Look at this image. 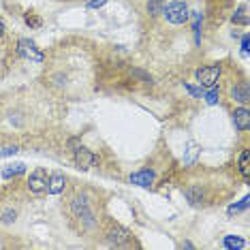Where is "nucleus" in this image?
I'll use <instances>...</instances> for the list:
<instances>
[{
  "mask_svg": "<svg viewBox=\"0 0 250 250\" xmlns=\"http://www.w3.org/2000/svg\"><path fill=\"white\" fill-rule=\"evenodd\" d=\"M64 186H66V178L62 173H52L47 178V190L49 195H60V192H64Z\"/></svg>",
  "mask_w": 250,
  "mask_h": 250,
  "instance_id": "obj_10",
  "label": "nucleus"
},
{
  "mask_svg": "<svg viewBox=\"0 0 250 250\" xmlns=\"http://www.w3.org/2000/svg\"><path fill=\"white\" fill-rule=\"evenodd\" d=\"M233 122H235L237 130H242V133H246L250 128V111L246 109V105L237 107V109L233 111Z\"/></svg>",
  "mask_w": 250,
  "mask_h": 250,
  "instance_id": "obj_9",
  "label": "nucleus"
},
{
  "mask_svg": "<svg viewBox=\"0 0 250 250\" xmlns=\"http://www.w3.org/2000/svg\"><path fill=\"white\" fill-rule=\"evenodd\" d=\"M15 152H20V147L18 146H9V147H4V150L0 152V156H11V154H15Z\"/></svg>",
  "mask_w": 250,
  "mask_h": 250,
  "instance_id": "obj_20",
  "label": "nucleus"
},
{
  "mask_svg": "<svg viewBox=\"0 0 250 250\" xmlns=\"http://www.w3.org/2000/svg\"><path fill=\"white\" fill-rule=\"evenodd\" d=\"M107 240H109L111 246H124L130 240V231L120 225H111V229L107 231Z\"/></svg>",
  "mask_w": 250,
  "mask_h": 250,
  "instance_id": "obj_6",
  "label": "nucleus"
},
{
  "mask_svg": "<svg viewBox=\"0 0 250 250\" xmlns=\"http://www.w3.org/2000/svg\"><path fill=\"white\" fill-rule=\"evenodd\" d=\"M94 163H96V156L88 150V147L79 146L75 150V165L79 169H90V167H94Z\"/></svg>",
  "mask_w": 250,
  "mask_h": 250,
  "instance_id": "obj_8",
  "label": "nucleus"
},
{
  "mask_svg": "<svg viewBox=\"0 0 250 250\" xmlns=\"http://www.w3.org/2000/svg\"><path fill=\"white\" fill-rule=\"evenodd\" d=\"M184 88L186 90H188V92L192 94V96H195V99H201V96H203V90H201V86H192V83H184Z\"/></svg>",
  "mask_w": 250,
  "mask_h": 250,
  "instance_id": "obj_19",
  "label": "nucleus"
},
{
  "mask_svg": "<svg viewBox=\"0 0 250 250\" xmlns=\"http://www.w3.org/2000/svg\"><path fill=\"white\" fill-rule=\"evenodd\" d=\"M203 96H206V103H208V105H216V103H218V99H220V90H218V86L208 88V92L203 94Z\"/></svg>",
  "mask_w": 250,
  "mask_h": 250,
  "instance_id": "obj_17",
  "label": "nucleus"
},
{
  "mask_svg": "<svg viewBox=\"0 0 250 250\" xmlns=\"http://www.w3.org/2000/svg\"><path fill=\"white\" fill-rule=\"evenodd\" d=\"M26 171V167L21 163H15V165H9V167L2 169V178L4 180H11V178H18V175H21Z\"/></svg>",
  "mask_w": 250,
  "mask_h": 250,
  "instance_id": "obj_13",
  "label": "nucleus"
},
{
  "mask_svg": "<svg viewBox=\"0 0 250 250\" xmlns=\"http://www.w3.org/2000/svg\"><path fill=\"white\" fill-rule=\"evenodd\" d=\"M69 216L71 223L77 227L82 233H92L99 229V214L92 206V199L86 192H75L69 199Z\"/></svg>",
  "mask_w": 250,
  "mask_h": 250,
  "instance_id": "obj_1",
  "label": "nucleus"
},
{
  "mask_svg": "<svg viewBox=\"0 0 250 250\" xmlns=\"http://www.w3.org/2000/svg\"><path fill=\"white\" fill-rule=\"evenodd\" d=\"M18 52H20V56H24L26 60H32V62H37V64H41V62L45 60L43 52H39L37 45L32 43V41H28V39H20Z\"/></svg>",
  "mask_w": 250,
  "mask_h": 250,
  "instance_id": "obj_5",
  "label": "nucleus"
},
{
  "mask_svg": "<svg viewBox=\"0 0 250 250\" xmlns=\"http://www.w3.org/2000/svg\"><path fill=\"white\" fill-rule=\"evenodd\" d=\"M4 35V26H2V21H0V37Z\"/></svg>",
  "mask_w": 250,
  "mask_h": 250,
  "instance_id": "obj_23",
  "label": "nucleus"
},
{
  "mask_svg": "<svg viewBox=\"0 0 250 250\" xmlns=\"http://www.w3.org/2000/svg\"><path fill=\"white\" fill-rule=\"evenodd\" d=\"M220 75H223V69H220V64H208V66H201V69H197V73H195L199 86L206 88V90H208V88L218 86Z\"/></svg>",
  "mask_w": 250,
  "mask_h": 250,
  "instance_id": "obj_3",
  "label": "nucleus"
},
{
  "mask_svg": "<svg viewBox=\"0 0 250 250\" xmlns=\"http://www.w3.org/2000/svg\"><path fill=\"white\" fill-rule=\"evenodd\" d=\"M105 2H107V0H88V7L90 9H99V7H103Z\"/></svg>",
  "mask_w": 250,
  "mask_h": 250,
  "instance_id": "obj_22",
  "label": "nucleus"
},
{
  "mask_svg": "<svg viewBox=\"0 0 250 250\" xmlns=\"http://www.w3.org/2000/svg\"><path fill=\"white\" fill-rule=\"evenodd\" d=\"M248 47H250V37L244 35V39H242V54L244 56H248Z\"/></svg>",
  "mask_w": 250,
  "mask_h": 250,
  "instance_id": "obj_21",
  "label": "nucleus"
},
{
  "mask_svg": "<svg viewBox=\"0 0 250 250\" xmlns=\"http://www.w3.org/2000/svg\"><path fill=\"white\" fill-rule=\"evenodd\" d=\"M237 169H240V173L244 175V180H250V163H248V150H244L240 154V165H237Z\"/></svg>",
  "mask_w": 250,
  "mask_h": 250,
  "instance_id": "obj_14",
  "label": "nucleus"
},
{
  "mask_svg": "<svg viewBox=\"0 0 250 250\" xmlns=\"http://www.w3.org/2000/svg\"><path fill=\"white\" fill-rule=\"evenodd\" d=\"M60 2H75V0H60Z\"/></svg>",
  "mask_w": 250,
  "mask_h": 250,
  "instance_id": "obj_25",
  "label": "nucleus"
},
{
  "mask_svg": "<svg viewBox=\"0 0 250 250\" xmlns=\"http://www.w3.org/2000/svg\"><path fill=\"white\" fill-rule=\"evenodd\" d=\"M161 18L167 26H184L190 21V0H165Z\"/></svg>",
  "mask_w": 250,
  "mask_h": 250,
  "instance_id": "obj_2",
  "label": "nucleus"
},
{
  "mask_svg": "<svg viewBox=\"0 0 250 250\" xmlns=\"http://www.w3.org/2000/svg\"><path fill=\"white\" fill-rule=\"evenodd\" d=\"M26 186L32 195H43V192L47 190V173H45V169H41V167L35 169V171L28 175Z\"/></svg>",
  "mask_w": 250,
  "mask_h": 250,
  "instance_id": "obj_4",
  "label": "nucleus"
},
{
  "mask_svg": "<svg viewBox=\"0 0 250 250\" xmlns=\"http://www.w3.org/2000/svg\"><path fill=\"white\" fill-rule=\"evenodd\" d=\"M246 11H248L246 4H240V7L233 11V15H231L233 24H235V26H246L248 24V13H246Z\"/></svg>",
  "mask_w": 250,
  "mask_h": 250,
  "instance_id": "obj_12",
  "label": "nucleus"
},
{
  "mask_svg": "<svg viewBox=\"0 0 250 250\" xmlns=\"http://www.w3.org/2000/svg\"><path fill=\"white\" fill-rule=\"evenodd\" d=\"M223 246H225L227 250H233V248H244V246H246V242L240 240V237H235V235H225Z\"/></svg>",
  "mask_w": 250,
  "mask_h": 250,
  "instance_id": "obj_15",
  "label": "nucleus"
},
{
  "mask_svg": "<svg viewBox=\"0 0 250 250\" xmlns=\"http://www.w3.org/2000/svg\"><path fill=\"white\" fill-rule=\"evenodd\" d=\"M133 2H135V4H141V2H144V0H133Z\"/></svg>",
  "mask_w": 250,
  "mask_h": 250,
  "instance_id": "obj_24",
  "label": "nucleus"
},
{
  "mask_svg": "<svg viewBox=\"0 0 250 250\" xmlns=\"http://www.w3.org/2000/svg\"><path fill=\"white\" fill-rule=\"evenodd\" d=\"M248 201H250V197H244L240 203H233V206L229 208V216H233V214H240V212H244V209L248 208Z\"/></svg>",
  "mask_w": 250,
  "mask_h": 250,
  "instance_id": "obj_18",
  "label": "nucleus"
},
{
  "mask_svg": "<svg viewBox=\"0 0 250 250\" xmlns=\"http://www.w3.org/2000/svg\"><path fill=\"white\" fill-rule=\"evenodd\" d=\"M24 21H26V26H30V28H41V26H43V20L39 18L35 11H26Z\"/></svg>",
  "mask_w": 250,
  "mask_h": 250,
  "instance_id": "obj_16",
  "label": "nucleus"
},
{
  "mask_svg": "<svg viewBox=\"0 0 250 250\" xmlns=\"http://www.w3.org/2000/svg\"><path fill=\"white\" fill-rule=\"evenodd\" d=\"M231 99L233 101H237V103H242V105H246L248 101H250V94H248V86L246 83H235V86L231 88Z\"/></svg>",
  "mask_w": 250,
  "mask_h": 250,
  "instance_id": "obj_11",
  "label": "nucleus"
},
{
  "mask_svg": "<svg viewBox=\"0 0 250 250\" xmlns=\"http://www.w3.org/2000/svg\"><path fill=\"white\" fill-rule=\"evenodd\" d=\"M130 184H137L141 186V188H150L152 184H154V180H156V175L152 169H139V171H135V173H130Z\"/></svg>",
  "mask_w": 250,
  "mask_h": 250,
  "instance_id": "obj_7",
  "label": "nucleus"
}]
</instances>
